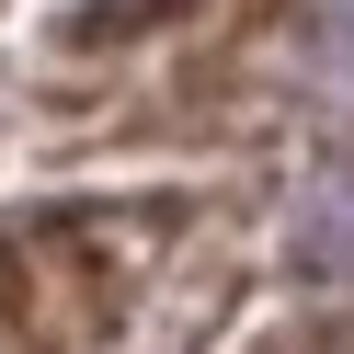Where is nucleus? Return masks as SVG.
I'll use <instances>...</instances> for the list:
<instances>
[{
	"mask_svg": "<svg viewBox=\"0 0 354 354\" xmlns=\"http://www.w3.org/2000/svg\"><path fill=\"white\" fill-rule=\"evenodd\" d=\"M240 354H343V320H286L263 343H240Z\"/></svg>",
	"mask_w": 354,
	"mask_h": 354,
	"instance_id": "obj_1",
	"label": "nucleus"
}]
</instances>
